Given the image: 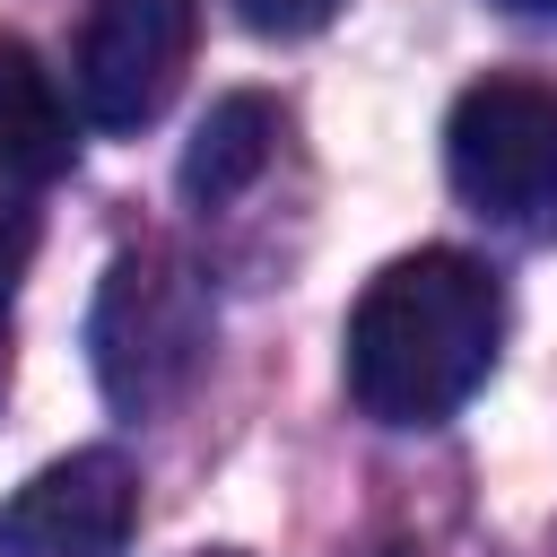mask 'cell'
Segmentation results:
<instances>
[{
  "label": "cell",
  "mask_w": 557,
  "mask_h": 557,
  "mask_svg": "<svg viewBox=\"0 0 557 557\" xmlns=\"http://www.w3.org/2000/svg\"><path fill=\"white\" fill-rule=\"evenodd\" d=\"M191 44H200V0H87L70 52L78 113L96 131H148L183 87Z\"/></svg>",
  "instance_id": "277c9868"
},
{
  "label": "cell",
  "mask_w": 557,
  "mask_h": 557,
  "mask_svg": "<svg viewBox=\"0 0 557 557\" xmlns=\"http://www.w3.org/2000/svg\"><path fill=\"white\" fill-rule=\"evenodd\" d=\"M444 165L479 218L548 226L557 218V87H531V78L461 87L444 122Z\"/></svg>",
  "instance_id": "3957f363"
},
{
  "label": "cell",
  "mask_w": 557,
  "mask_h": 557,
  "mask_svg": "<svg viewBox=\"0 0 557 557\" xmlns=\"http://www.w3.org/2000/svg\"><path fill=\"white\" fill-rule=\"evenodd\" d=\"M252 35H270V44H296V35H322L331 17H339V0H226Z\"/></svg>",
  "instance_id": "9c48e42d"
},
{
  "label": "cell",
  "mask_w": 557,
  "mask_h": 557,
  "mask_svg": "<svg viewBox=\"0 0 557 557\" xmlns=\"http://www.w3.org/2000/svg\"><path fill=\"white\" fill-rule=\"evenodd\" d=\"M191 557H244V548H191Z\"/></svg>",
  "instance_id": "8fae6325"
},
{
  "label": "cell",
  "mask_w": 557,
  "mask_h": 557,
  "mask_svg": "<svg viewBox=\"0 0 557 557\" xmlns=\"http://www.w3.org/2000/svg\"><path fill=\"white\" fill-rule=\"evenodd\" d=\"M139 522V470L113 444L44 461L0 505V557H122Z\"/></svg>",
  "instance_id": "5b68a950"
},
{
  "label": "cell",
  "mask_w": 557,
  "mask_h": 557,
  "mask_svg": "<svg viewBox=\"0 0 557 557\" xmlns=\"http://www.w3.org/2000/svg\"><path fill=\"white\" fill-rule=\"evenodd\" d=\"M35 244H44L35 183H9V174H0V392H9V305H17V287H26Z\"/></svg>",
  "instance_id": "ba28073f"
},
{
  "label": "cell",
  "mask_w": 557,
  "mask_h": 557,
  "mask_svg": "<svg viewBox=\"0 0 557 557\" xmlns=\"http://www.w3.org/2000/svg\"><path fill=\"white\" fill-rule=\"evenodd\" d=\"M78 165V122L70 96L52 87V70L35 61V44L0 35V174L9 183H52Z\"/></svg>",
  "instance_id": "8992f818"
},
{
  "label": "cell",
  "mask_w": 557,
  "mask_h": 557,
  "mask_svg": "<svg viewBox=\"0 0 557 557\" xmlns=\"http://www.w3.org/2000/svg\"><path fill=\"white\" fill-rule=\"evenodd\" d=\"M209 339H218V305H209V278L191 252H174V244L113 252L96 313H87V357L122 418H157L165 400H183L191 374L209 366Z\"/></svg>",
  "instance_id": "7a4b0ae2"
},
{
  "label": "cell",
  "mask_w": 557,
  "mask_h": 557,
  "mask_svg": "<svg viewBox=\"0 0 557 557\" xmlns=\"http://www.w3.org/2000/svg\"><path fill=\"white\" fill-rule=\"evenodd\" d=\"M505 9H522V17H557V0H505Z\"/></svg>",
  "instance_id": "30bf717a"
},
{
  "label": "cell",
  "mask_w": 557,
  "mask_h": 557,
  "mask_svg": "<svg viewBox=\"0 0 557 557\" xmlns=\"http://www.w3.org/2000/svg\"><path fill=\"white\" fill-rule=\"evenodd\" d=\"M270 148H278V104H270V96H252V87L218 96V104L200 113L191 148H183V200L226 209L235 191H252V183H261Z\"/></svg>",
  "instance_id": "52a82bcc"
},
{
  "label": "cell",
  "mask_w": 557,
  "mask_h": 557,
  "mask_svg": "<svg viewBox=\"0 0 557 557\" xmlns=\"http://www.w3.org/2000/svg\"><path fill=\"white\" fill-rule=\"evenodd\" d=\"M374 557H409V548H374Z\"/></svg>",
  "instance_id": "7c38bea8"
},
{
  "label": "cell",
  "mask_w": 557,
  "mask_h": 557,
  "mask_svg": "<svg viewBox=\"0 0 557 557\" xmlns=\"http://www.w3.org/2000/svg\"><path fill=\"white\" fill-rule=\"evenodd\" d=\"M505 339V287L470 252H400L366 278L348 313V400L374 426H444Z\"/></svg>",
  "instance_id": "6da1fadb"
}]
</instances>
